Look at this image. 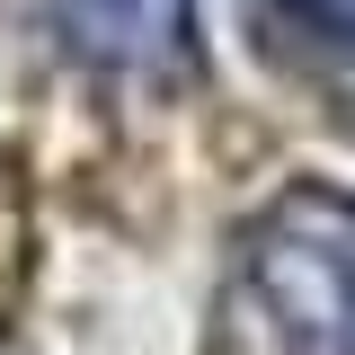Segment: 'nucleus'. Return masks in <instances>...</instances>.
<instances>
[{
	"label": "nucleus",
	"mask_w": 355,
	"mask_h": 355,
	"mask_svg": "<svg viewBox=\"0 0 355 355\" xmlns=\"http://www.w3.org/2000/svg\"><path fill=\"white\" fill-rule=\"evenodd\" d=\"M249 27L266 53L311 71H355V0H249Z\"/></svg>",
	"instance_id": "nucleus-3"
},
{
	"label": "nucleus",
	"mask_w": 355,
	"mask_h": 355,
	"mask_svg": "<svg viewBox=\"0 0 355 355\" xmlns=\"http://www.w3.org/2000/svg\"><path fill=\"white\" fill-rule=\"evenodd\" d=\"M240 302L275 355H355V196L284 187L240 231Z\"/></svg>",
	"instance_id": "nucleus-1"
},
{
	"label": "nucleus",
	"mask_w": 355,
	"mask_h": 355,
	"mask_svg": "<svg viewBox=\"0 0 355 355\" xmlns=\"http://www.w3.org/2000/svg\"><path fill=\"white\" fill-rule=\"evenodd\" d=\"M53 27L89 71H178L196 53V0H53Z\"/></svg>",
	"instance_id": "nucleus-2"
}]
</instances>
